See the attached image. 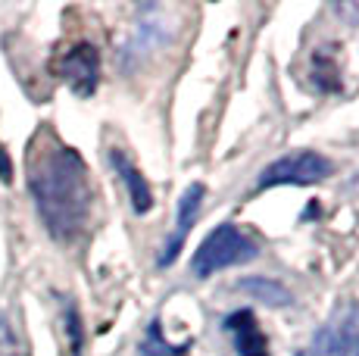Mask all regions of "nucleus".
Returning a JSON list of instances; mask_svg holds the SVG:
<instances>
[{"label":"nucleus","mask_w":359,"mask_h":356,"mask_svg":"<svg viewBox=\"0 0 359 356\" xmlns=\"http://www.w3.org/2000/svg\"><path fill=\"white\" fill-rule=\"evenodd\" d=\"M29 191L53 241L69 244L85 231L91 216V182L75 147L53 135H41L29 153Z\"/></svg>","instance_id":"obj_1"},{"label":"nucleus","mask_w":359,"mask_h":356,"mask_svg":"<svg viewBox=\"0 0 359 356\" xmlns=\"http://www.w3.org/2000/svg\"><path fill=\"white\" fill-rule=\"evenodd\" d=\"M259 256V247L250 235L238 228L231 222H222L210 231V235L200 241V247L191 256V272L197 278H210L222 269H231V266L250 263V259Z\"/></svg>","instance_id":"obj_2"},{"label":"nucleus","mask_w":359,"mask_h":356,"mask_svg":"<svg viewBox=\"0 0 359 356\" xmlns=\"http://www.w3.org/2000/svg\"><path fill=\"white\" fill-rule=\"evenodd\" d=\"M331 160L316 150H294L287 156H278L275 163H269L257 178V188H281V184H316L322 178L331 175Z\"/></svg>","instance_id":"obj_3"},{"label":"nucleus","mask_w":359,"mask_h":356,"mask_svg":"<svg viewBox=\"0 0 359 356\" xmlns=\"http://www.w3.org/2000/svg\"><path fill=\"white\" fill-rule=\"evenodd\" d=\"M57 72H60V78L79 94V97L94 94V88H97V81H100V53H97V47L88 44V41L69 47L63 57L57 60Z\"/></svg>","instance_id":"obj_4"},{"label":"nucleus","mask_w":359,"mask_h":356,"mask_svg":"<svg viewBox=\"0 0 359 356\" xmlns=\"http://www.w3.org/2000/svg\"><path fill=\"white\" fill-rule=\"evenodd\" d=\"M203 197H206V188L200 182H194L188 191L182 194V200H178V216H175V231H172V238L163 244V253L160 259H156V266L165 269V266H172L178 259V253L184 250V241H188V231L191 225L197 222L200 216V207H203Z\"/></svg>","instance_id":"obj_5"},{"label":"nucleus","mask_w":359,"mask_h":356,"mask_svg":"<svg viewBox=\"0 0 359 356\" xmlns=\"http://www.w3.org/2000/svg\"><path fill=\"white\" fill-rule=\"evenodd\" d=\"M225 331L231 334L234 353L238 356H269V338L250 310L231 313V316L225 319Z\"/></svg>","instance_id":"obj_6"},{"label":"nucleus","mask_w":359,"mask_h":356,"mask_svg":"<svg viewBox=\"0 0 359 356\" xmlns=\"http://www.w3.org/2000/svg\"><path fill=\"white\" fill-rule=\"evenodd\" d=\"M109 163H113L116 175L122 178V184H126L131 210H135L137 216H147L150 210H154V191H150V182L144 178V172L122 153V150H109Z\"/></svg>","instance_id":"obj_7"},{"label":"nucleus","mask_w":359,"mask_h":356,"mask_svg":"<svg viewBox=\"0 0 359 356\" xmlns=\"http://www.w3.org/2000/svg\"><path fill=\"white\" fill-rule=\"evenodd\" d=\"M238 287L241 291H247V294H253V297L262 300V303H269V306H287L291 303V291H287L285 285L266 278V275L244 278V282H238Z\"/></svg>","instance_id":"obj_8"},{"label":"nucleus","mask_w":359,"mask_h":356,"mask_svg":"<svg viewBox=\"0 0 359 356\" xmlns=\"http://www.w3.org/2000/svg\"><path fill=\"white\" fill-rule=\"evenodd\" d=\"M341 338V347L347 356H359V306H347L341 313V322H331Z\"/></svg>","instance_id":"obj_9"},{"label":"nucleus","mask_w":359,"mask_h":356,"mask_svg":"<svg viewBox=\"0 0 359 356\" xmlns=\"http://www.w3.org/2000/svg\"><path fill=\"white\" fill-rule=\"evenodd\" d=\"M188 347H191V341H184V344L160 341V322H150L147 338L141 344V356H182V353H188Z\"/></svg>","instance_id":"obj_10"},{"label":"nucleus","mask_w":359,"mask_h":356,"mask_svg":"<svg viewBox=\"0 0 359 356\" xmlns=\"http://www.w3.org/2000/svg\"><path fill=\"white\" fill-rule=\"evenodd\" d=\"M297 356H347V353H344L334 325H325V328H319V334L313 338V344H309L306 350H300Z\"/></svg>","instance_id":"obj_11"},{"label":"nucleus","mask_w":359,"mask_h":356,"mask_svg":"<svg viewBox=\"0 0 359 356\" xmlns=\"http://www.w3.org/2000/svg\"><path fill=\"white\" fill-rule=\"evenodd\" d=\"M63 319H66V334H69V353L81 356V347H85V331H81V316H79V310H75V303H66Z\"/></svg>","instance_id":"obj_12"},{"label":"nucleus","mask_w":359,"mask_h":356,"mask_svg":"<svg viewBox=\"0 0 359 356\" xmlns=\"http://www.w3.org/2000/svg\"><path fill=\"white\" fill-rule=\"evenodd\" d=\"M0 356H22V341L4 313H0Z\"/></svg>","instance_id":"obj_13"},{"label":"nucleus","mask_w":359,"mask_h":356,"mask_svg":"<svg viewBox=\"0 0 359 356\" xmlns=\"http://www.w3.org/2000/svg\"><path fill=\"white\" fill-rule=\"evenodd\" d=\"M0 182L4 184L13 182V160H10V153H6L4 144H0Z\"/></svg>","instance_id":"obj_14"}]
</instances>
